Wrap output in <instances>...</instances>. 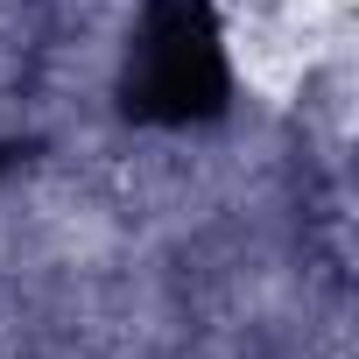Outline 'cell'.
<instances>
[{
    "label": "cell",
    "instance_id": "1",
    "mask_svg": "<svg viewBox=\"0 0 359 359\" xmlns=\"http://www.w3.org/2000/svg\"><path fill=\"white\" fill-rule=\"evenodd\" d=\"M134 92H141V106H155V113L212 106V92H219V36L205 29V15H191V8H162V15L148 22Z\"/></svg>",
    "mask_w": 359,
    "mask_h": 359
}]
</instances>
